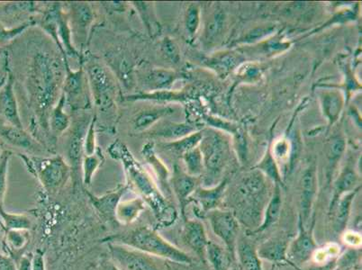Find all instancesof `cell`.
<instances>
[{
	"label": "cell",
	"mask_w": 362,
	"mask_h": 270,
	"mask_svg": "<svg viewBox=\"0 0 362 270\" xmlns=\"http://www.w3.org/2000/svg\"><path fill=\"white\" fill-rule=\"evenodd\" d=\"M47 46V42H39L29 48L25 74L29 104L45 130H49V115L60 100L69 66L67 60Z\"/></svg>",
	"instance_id": "6da1fadb"
},
{
	"label": "cell",
	"mask_w": 362,
	"mask_h": 270,
	"mask_svg": "<svg viewBox=\"0 0 362 270\" xmlns=\"http://www.w3.org/2000/svg\"><path fill=\"white\" fill-rule=\"evenodd\" d=\"M107 151L113 159L120 161L126 173L127 185L151 207L157 225L167 228L174 225L177 218L175 207L167 200L150 173L134 158L126 144L120 140L115 141Z\"/></svg>",
	"instance_id": "7a4b0ae2"
},
{
	"label": "cell",
	"mask_w": 362,
	"mask_h": 270,
	"mask_svg": "<svg viewBox=\"0 0 362 270\" xmlns=\"http://www.w3.org/2000/svg\"><path fill=\"white\" fill-rule=\"evenodd\" d=\"M118 240L119 245H126L134 250H140L161 259H167L174 264L192 266V257L183 250L171 245L156 229L148 226H140L136 229L117 236L110 237L104 242H113Z\"/></svg>",
	"instance_id": "3957f363"
},
{
	"label": "cell",
	"mask_w": 362,
	"mask_h": 270,
	"mask_svg": "<svg viewBox=\"0 0 362 270\" xmlns=\"http://www.w3.org/2000/svg\"><path fill=\"white\" fill-rule=\"evenodd\" d=\"M265 193V180L261 173L250 174L243 179L239 187L238 195L242 199L237 200V202L239 201L242 205L237 206L235 212L233 213L239 222L248 225L249 230H251L252 226L257 228L256 223L262 217Z\"/></svg>",
	"instance_id": "277c9868"
},
{
	"label": "cell",
	"mask_w": 362,
	"mask_h": 270,
	"mask_svg": "<svg viewBox=\"0 0 362 270\" xmlns=\"http://www.w3.org/2000/svg\"><path fill=\"white\" fill-rule=\"evenodd\" d=\"M25 166L36 177L48 193L54 194L68 182L72 174L71 166L62 156L48 158L26 156L18 153Z\"/></svg>",
	"instance_id": "5b68a950"
},
{
	"label": "cell",
	"mask_w": 362,
	"mask_h": 270,
	"mask_svg": "<svg viewBox=\"0 0 362 270\" xmlns=\"http://www.w3.org/2000/svg\"><path fill=\"white\" fill-rule=\"evenodd\" d=\"M91 94L92 104L98 110L107 112L117 105L118 86L116 76L98 61L88 62L84 69Z\"/></svg>",
	"instance_id": "8992f818"
},
{
	"label": "cell",
	"mask_w": 362,
	"mask_h": 270,
	"mask_svg": "<svg viewBox=\"0 0 362 270\" xmlns=\"http://www.w3.org/2000/svg\"><path fill=\"white\" fill-rule=\"evenodd\" d=\"M114 263L122 270H169L159 258L119 243L107 242Z\"/></svg>",
	"instance_id": "52a82bcc"
},
{
	"label": "cell",
	"mask_w": 362,
	"mask_h": 270,
	"mask_svg": "<svg viewBox=\"0 0 362 270\" xmlns=\"http://www.w3.org/2000/svg\"><path fill=\"white\" fill-rule=\"evenodd\" d=\"M66 105L71 110H88L92 105L90 86L83 67L72 71L70 66L66 67V76L62 87Z\"/></svg>",
	"instance_id": "ba28073f"
},
{
	"label": "cell",
	"mask_w": 362,
	"mask_h": 270,
	"mask_svg": "<svg viewBox=\"0 0 362 270\" xmlns=\"http://www.w3.org/2000/svg\"><path fill=\"white\" fill-rule=\"evenodd\" d=\"M210 225L215 235L225 243L233 262H236L240 222L231 211L216 209L209 213Z\"/></svg>",
	"instance_id": "9c48e42d"
},
{
	"label": "cell",
	"mask_w": 362,
	"mask_h": 270,
	"mask_svg": "<svg viewBox=\"0 0 362 270\" xmlns=\"http://www.w3.org/2000/svg\"><path fill=\"white\" fill-rule=\"evenodd\" d=\"M315 225V220L313 219L311 226L308 228L298 218V235L289 242L288 249V258L293 268L298 269L299 265L310 262L319 249L314 237Z\"/></svg>",
	"instance_id": "30bf717a"
},
{
	"label": "cell",
	"mask_w": 362,
	"mask_h": 270,
	"mask_svg": "<svg viewBox=\"0 0 362 270\" xmlns=\"http://www.w3.org/2000/svg\"><path fill=\"white\" fill-rule=\"evenodd\" d=\"M69 24L72 35V40L78 51L81 49V54L84 46L87 44L88 33H90L92 24L95 19L93 8L88 3H71L69 5ZM80 52V51H78Z\"/></svg>",
	"instance_id": "8fae6325"
},
{
	"label": "cell",
	"mask_w": 362,
	"mask_h": 270,
	"mask_svg": "<svg viewBox=\"0 0 362 270\" xmlns=\"http://www.w3.org/2000/svg\"><path fill=\"white\" fill-rule=\"evenodd\" d=\"M0 140L16 149L36 154L44 153L45 147L25 128L13 127L0 122Z\"/></svg>",
	"instance_id": "7c38bea8"
},
{
	"label": "cell",
	"mask_w": 362,
	"mask_h": 270,
	"mask_svg": "<svg viewBox=\"0 0 362 270\" xmlns=\"http://www.w3.org/2000/svg\"><path fill=\"white\" fill-rule=\"evenodd\" d=\"M14 87L15 77L9 71L4 86L0 88V117L3 118V121L0 122L13 127L24 128L19 114Z\"/></svg>",
	"instance_id": "4fadbf2b"
},
{
	"label": "cell",
	"mask_w": 362,
	"mask_h": 270,
	"mask_svg": "<svg viewBox=\"0 0 362 270\" xmlns=\"http://www.w3.org/2000/svg\"><path fill=\"white\" fill-rule=\"evenodd\" d=\"M317 191V169L310 165L303 173L300 180V213L299 218L305 226L311 218L313 205H314Z\"/></svg>",
	"instance_id": "5bb4252c"
},
{
	"label": "cell",
	"mask_w": 362,
	"mask_h": 270,
	"mask_svg": "<svg viewBox=\"0 0 362 270\" xmlns=\"http://www.w3.org/2000/svg\"><path fill=\"white\" fill-rule=\"evenodd\" d=\"M170 186L173 187L174 194L179 201L180 213L184 221L187 220L185 215V209L189 203L190 197L195 192L197 187V177L189 175L179 165L174 166L173 175L170 179Z\"/></svg>",
	"instance_id": "9a60e30c"
},
{
	"label": "cell",
	"mask_w": 362,
	"mask_h": 270,
	"mask_svg": "<svg viewBox=\"0 0 362 270\" xmlns=\"http://www.w3.org/2000/svg\"><path fill=\"white\" fill-rule=\"evenodd\" d=\"M128 189H129V187L127 184H124V185H119L116 189L112 190L101 196L94 195V194L88 192V190L86 191V194L90 199L92 206L100 213L102 218L112 223L115 221L117 222L116 211L118 204L121 202L122 196L127 193Z\"/></svg>",
	"instance_id": "2e32d148"
},
{
	"label": "cell",
	"mask_w": 362,
	"mask_h": 270,
	"mask_svg": "<svg viewBox=\"0 0 362 270\" xmlns=\"http://www.w3.org/2000/svg\"><path fill=\"white\" fill-rule=\"evenodd\" d=\"M88 124L85 121L78 122L68 135L65 148L66 159L69 165L71 166V171L75 172L81 167L85 135L87 133Z\"/></svg>",
	"instance_id": "e0dca14e"
},
{
	"label": "cell",
	"mask_w": 362,
	"mask_h": 270,
	"mask_svg": "<svg viewBox=\"0 0 362 270\" xmlns=\"http://www.w3.org/2000/svg\"><path fill=\"white\" fill-rule=\"evenodd\" d=\"M183 240L189 248L199 257L203 264L206 265V248L209 240L205 225L199 220H186L183 230Z\"/></svg>",
	"instance_id": "ac0fdd59"
},
{
	"label": "cell",
	"mask_w": 362,
	"mask_h": 270,
	"mask_svg": "<svg viewBox=\"0 0 362 270\" xmlns=\"http://www.w3.org/2000/svg\"><path fill=\"white\" fill-rule=\"evenodd\" d=\"M227 187V180H223L218 185L213 187H197L195 192L190 197L189 203L192 201L196 202L197 210L200 213V218L205 216L211 211L218 209L221 204L223 195H225Z\"/></svg>",
	"instance_id": "d6986e66"
},
{
	"label": "cell",
	"mask_w": 362,
	"mask_h": 270,
	"mask_svg": "<svg viewBox=\"0 0 362 270\" xmlns=\"http://www.w3.org/2000/svg\"><path fill=\"white\" fill-rule=\"evenodd\" d=\"M289 239L285 235H276L257 247L259 259L276 264L292 266L288 258Z\"/></svg>",
	"instance_id": "ffe728a7"
},
{
	"label": "cell",
	"mask_w": 362,
	"mask_h": 270,
	"mask_svg": "<svg viewBox=\"0 0 362 270\" xmlns=\"http://www.w3.org/2000/svg\"><path fill=\"white\" fill-rule=\"evenodd\" d=\"M202 153L204 165L213 177L221 172L226 160V148L221 138L214 136L204 144Z\"/></svg>",
	"instance_id": "44dd1931"
},
{
	"label": "cell",
	"mask_w": 362,
	"mask_h": 270,
	"mask_svg": "<svg viewBox=\"0 0 362 270\" xmlns=\"http://www.w3.org/2000/svg\"><path fill=\"white\" fill-rule=\"evenodd\" d=\"M174 113V110L170 105H153L143 108L134 115L132 119V129L136 134H143L151 129L158 122L163 118L169 117Z\"/></svg>",
	"instance_id": "7402d4cb"
},
{
	"label": "cell",
	"mask_w": 362,
	"mask_h": 270,
	"mask_svg": "<svg viewBox=\"0 0 362 270\" xmlns=\"http://www.w3.org/2000/svg\"><path fill=\"white\" fill-rule=\"evenodd\" d=\"M179 78L177 72L167 69H151L140 77V84L144 88L141 92L170 90L174 82Z\"/></svg>",
	"instance_id": "603a6c76"
},
{
	"label": "cell",
	"mask_w": 362,
	"mask_h": 270,
	"mask_svg": "<svg viewBox=\"0 0 362 270\" xmlns=\"http://www.w3.org/2000/svg\"><path fill=\"white\" fill-rule=\"evenodd\" d=\"M282 210V194L281 187L275 185L274 191H273L272 196L269 199L268 204L265 207L264 212H263L262 220L259 225L257 228L246 230V236L251 237L255 235H261L265 230H269L273 225L279 222L281 216Z\"/></svg>",
	"instance_id": "cb8c5ba5"
},
{
	"label": "cell",
	"mask_w": 362,
	"mask_h": 270,
	"mask_svg": "<svg viewBox=\"0 0 362 270\" xmlns=\"http://www.w3.org/2000/svg\"><path fill=\"white\" fill-rule=\"evenodd\" d=\"M197 131L195 125L183 123H171V122H164V123L157 125L153 129H150L144 133L143 136L151 138H160L166 141H177L192 134Z\"/></svg>",
	"instance_id": "d4e9b609"
},
{
	"label": "cell",
	"mask_w": 362,
	"mask_h": 270,
	"mask_svg": "<svg viewBox=\"0 0 362 270\" xmlns=\"http://www.w3.org/2000/svg\"><path fill=\"white\" fill-rule=\"evenodd\" d=\"M141 155L146 163L149 164L153 172L156 173L158 181H159L161 189L167 191L170 194V186L169 183L170 172L163 161L157 156L156 147H154L153 141H148L141 151Z\"/></svg>",
	"instance_id": "484cf974"
},
{
	"label": "cell",
	"mask_w": 362,
	"mask_h": 270,
	"mask_svg": "<svg viewBox=\"0 0 362 270\" xmlns=\"http://www.w3.org/2000/svg\"><path fill=\"white\" fill-rule=\"evenodd\" d=\"M236 260H238L239 266L243 270H263L262 259L257 252V246L249 239L238 240Z\"/></svg>",
	"instance_id": "4316f807"
},
{
	"label": "cell",
	"mask_w": 362,
	"mask_h": 270,
	"mask_svg": "<svg viewBox=\"0 0 362 270\" xmlns=\"http://www.w3.org/2000/svg\"><path fill=\"white\" fill-rule=\"evenodd\" d=\"M358 190H360V187L342 196L331 213L332 226L337 233H344L346 229L351 216L352 202H354Z\"/></svg>",
	"instance_id": "83f0119b"
},
{
	"label": "cell",
	"mask_w": 362,
	"mask_h": 270,
	"mask_svg": "<svg viewBox=\"0 0 362 270\" xmlns=\"http://www.w3.org/2000/svg\"><path fill=\"white\" fill-rule=\"evenodd\" d=\"M65 107L66 100L64 95L62 93L60 100L52 108L48 120L49 130L56 137L61 136L71 127V118L66 113Z\"/></svg>",
	"instance_id": "f1b7e54d"
},
{
	"label": "cell",
	"mask_w": 362,
	"mask_h": 270,
	"mask_svg": "<svg viewBox=\"0 0 362 270\" xmlns=\"http://www.w3.org/2000/svg\"><path fill=\"white\" fill-rule=\"evenodd\" d=\"M358 180V177L356 172L354 170L350 169V168H346V169L342 171L340 177H338L337 183H335L334 196H332L330 206H329V216H331L339 199L342 196L360 187H356Z\"/></svg>",
	"instance_id": "f546056e"
},
{
	"label": "cell",
	"mask_w": 362,
	"mask_h": 270,
	"mask_svg": "<svg viewBox=\"0 0 362 270\" xmlns=\"http://www.w3.org/2000/svg\"><path fill=\"white\" fill-rule=\"evenodd\" d=\"M146 204L141 197L127 201H121L116 211V220L122 225H130L134 223L141 212L146 209Z\"/></svg>",
	"instance_id": "4dcf8cb0"
},
{
	"label": "cell",
	"mask_w": 362,
	"mask_h": 270,
	"mask_svg": "<svg viewBox=\"0 0 362 270\" xmlns=\"http://www.w3.org/2000/svg\"><path fill=\"white\" fill-rule=\"evenodd\" d=\"M111 71H113L115 76L119 78L124 84L130 87L134 83L133 65L126 54H107Z\"/></svg>",
	"instance_id": "1f68e13d"
},
{
	"label": "cell",
	"mask_w": 362,
	"mask_h": 270,
	"mask_svg": "<svg viewBox=\"0 0 362 270\" xmlns=\"http://www.w3.org/2000/svg\"><path fill=\"white\" fill-rule=\"evenodd\" d=\"M206 259L213 270H230L232 263L235 262L226 247L217 245L212 240H209L207 245Z\"/></svg>",
	"instance_id": "d6a6232c"
},
{
	"label": "cell",
	"mask_w": 362,
	"mask_h": 270,
	"mask_svg": "<svg viewBox=\"0 0 362 270\" xmlns=\"http://www.w3.org/2000/svg\"><path fill=\"white\" fill-rule=\"evenodd\" d=\"M58 36L60 40L62 49L66 55L71 57L81 58V52L76 49L74 40H72L71 30L70 24H69V18L67 12H64V9H61L58 18Z\"/></svg>",
	"instance_id": "836d02e7"
},
{
	"label": "cell",
	"mask_w": 362,
	"mask_h": 270,
	"mask_svg": "<svg viewBox=\"0 0 362 270\" xmlns=\"http://www.w3.org/2000/svg\"><path fill=\"white\" fill-rule=\"evenodd\" d=\"M321 104L322 112L329 123L332 124L340 117L344 107V98L338 91H329L322 95Z\"/></svg>",
	"instance_id": "e575fe53"
},
{
	"label": "cell",
	"mask_w": 362,
	"mask_h": 270,
	"mask_svg": "<svg viewBox=\"0 0 362 270\" xmlns=\"http://www.w3.org/2000/svg\"><path fill=\"white\" fill-rule=\"evenodd\" d=\"M105 160V155L102 153L101 148H97L96 151L91 155H83L81 161L82 170V180L85 187L91 185L92 180L95 173L97 172L98 168L103 165Z\"/></svg>",
	"instance_id": "d590c367"
},
{
	"label": "cell",
	"mask_w": 362,
	"mask_h": 270,
	"mask_svg": "<svg viewBox=\"0 0 362 270\" xmlns=\"http://www.w3.org/2000/svg\"><path fill=\"white\" fill-rule=\"evenodd\" d=\"M124 100L127 101L153 102L183 101L185 100V95L170 90L139 92V93L126 95V97H124Z\"/></svg>",
	"instance_id": "8d00e7d4"
},
{
	"label": "cell",
	"mask_w": 362,
	"mask_h": 270,
	"mask_svg": "<svg viewBox=\"0 0 362 270\" xmlns=\"http://www.w3.org/2000/svg\"><path fill=\"white\" fill-rule=\"evenodd\" d=\"M132 5L136 8L138 14H139L144 26H146L148 34L153 36L156 34L158 30V23L156 15L153 11V5L148 2L134 1L132 2Z\"/></svg>",
	"instance_id": "74e56055"
},
{
	"label": "cell",
	"mask_w": 362,
	"mask_h": 270,
	"mask_svg": "<svg viewBox=\"0 0 362 270\" xmlns=\"http://www.w3.org/2000/svg\"><path fill=\"white\" fill-rule=\"evenodd\" d=\"M0 217L4 222L6 232L12 230H29L31 229L32 222L28 216L6 212L3 206H0Z\"/></svg>",
	"instance_id": "f35d334b"
},
{
	"label": "cell",
	"mask_w": 362,
	"mask_h": 270,
	"mask_svg": "<svg viewBox=\"0 0 362 270\" xmlns=\"http://www.w3.org/2000/svg\"><path fill=\"white\" fill-rule=\"evenodd\" d=\"M202 140V134L200 133H194L187 135V136L182 138L177 141H170L163 144V147L167 150L173 151L180 155H184L187 151H192L196 148L199 141Z\"/></svg>",
	"instance_id": "ab89813d"
},
{
	"label": "cell",
	"mask_w": 362,
	"mask_h": 270,
	"mask_svg": "<svg viewBox=\"0 0 362 270\" xmlns=\"http://www.w3.org/2000/svg\"><path fill=\"white\" fill-rule=\"evenodd\" d=\"M184 163L186 165V172L192 177L202 175L204 169V160L202 151L199 148H194L182 155Z\"/></svg>",
	"instance_id": "60d3db41"
},
{
	"label": "cell",
	"mask_w": 362,
	"mask_h": 270,
	"mask_svg": "<svg viewBox=\"0 0 362 270\" xmlns=\"http://www.w3.org/2000/svg\"><path fill=\"white\" fill-rule=\"evenodd\" d=\"M259 170L262 171L269 179H271L275 185L282 186V179L281 172L276 163L274 157L268 151L264 158H263L259 165L256 167Z\"/></svg>",
	"instance_id": "b9f144b4"
},
{
	"label": "cell",
	"mask_w": 362,
	"mask_h": 270,
	"mask_svg": "<svg viewBox=\"0 0 362 270\" xmlns=\"http://www.w3.org/2000/svg\"><path fill=\"white\" fill-rule=\"evenodd\" d=\"M160 51L164 60L173 65L180 61V50L177 42L170 37H164L160 42Z\"/></svg>",
	"instance_id": "7bdbcfd3"
},
{
	"label": "cell",
	"mask_w": 362,
	"mask_h": 270,
	"mask_svg": "<svg viewBox=\"0 0 362 270\" xmlns=\"http://www.w3.org/2000/svg\"><path fill=\"white\" fill-rule=\"evenodd\" d=\"M6 242L12 252H21L29 242L28 230H8L6 232Z\"/></svg>",
	"instance_id": "ee69618b"
},
{
	"label": "cell",
	"mask_w": 362,
	"mask_h": 270,
	"mask_svg": "<svg viewBox=\"0 0 362 270\" xmlns=\"http://www.w3.org/2000/svg\"><path fill=\"white\" fill-rule=\"evenodd\" d=\"M12 155L13 153L8 150L3 151L0 155V206H3L8 189V164Z\"/></svg>",
	"instance_id": "f6af8a7d"
},
{
	"label": "cell",
	"mask_w": 362,
	"mask_h": 270,
	"mask_svg": "<svg viewBox=\"0 0 362 270\" xmlns=\"http://www.w3.org/2000/svg\"><path fill=\"white\" fill-rule=\"evenodd\" d=\"M97 115H95L91 118L90 124H88L87 133L85 135L83 155H91L97 150L96 143V125H97Z\"/></svg>",
	"instance_id": "bcb514c9"
},
{
	"label": "cell",
	"mask_w": 362,
	"mask_h": 270,
	"mask_svg": "<svg viewBox=\"0 0 362 270\" xmlns=\"http://www.w3.org/2000/svg\"><path fill=\"white\" fill-rule=\"evenodd\" d=\"M200 24V8L195 4L190 5L187 8L185 16L187 32L190 36H194L199 30Z\"/></svg>",
	"instance_id": "7dc6e473"
},
{
	"label": "cell",
	"mask_w": 362,
	"mask_h": 270,
	"mask_svg": "<svg viewBox=\"0 0 362 270\" xmlns=\"http://www.w3.org/2000/svg\"><path fill=\"white\" fill-rule=\"evenodd\" d=\"M345 150V141L344 138L335 137L330 141L328 147L329 164H330V170L334 169L335 164L340 160L342 153Z\"/></svg>",
	"instance_id": "c3c4849f"
},
{
	"label": "cell",
	"mask_w": 362,
	"mask_h": 270,
	"mask_svg": "<svg viewBox=\"0 0 362 270\" xmlns=\"http://www.w3.org/2000/svg\"><path fill=\"white\" fill-rule=\"evenodd\" d=\"M34 24V21H26L23 23L22 25L11 29H6L4 25L0 24V45L6 44V42L11 41L12 39L21 35L23 32Z\"/></svg>",
	"instance_id": "681fc988"
},
{
	"label": "cell",
	"mask_w": 362,
	"mask_h": 270,
	"mask_svg": "<svg viewBox=\"0 0 362 270\" xmlns=\"http://www.w3.org/2000/svg\"><path fill=\"white\" fill-rule=\"evenodd\" d=\"M223 22H225V18H223V15L221 13H218V14H216L214 16L212 20L207 25L206 31L207 40L213 41L214 39L217 38V36L221 34Z\"/></svg>",
	"instance_id": "f907efd6"
},
{
	"label": "cell",
	"mask_w": 362,
	"mask_h": 270,
	"mask_svg": "<svg viewBox=\"0 0 362 270\" xmlns=\"http://www.w3.org/2000/svg\"><path fill=\"white\" fill-rule=\"evenodd\" d=\"M272 30V28H256L255 29V30L252 31L251 33H249V34L245 36V42H253L257 40H259V39L262 38L263 36H265L266 35L268 34H271Z\"/></svg>",
	"instance_id": "816d5d0a"
},
{
	"label": "cell",
	"mask_w": 362,
	"mask_h": 270,
	"mask_svg": "<svg viewBox=\"0 0 362 270\" xmlns=\"http://www.w3.org/2000/svg\"><path fill=\"white\" fill-rule=\"evenodd\" d=\"M344 240L345 243H347L352 248L357 249L358 247L361 245V235L360 233L354 232V230H347V232H345Z\"/></svg>",
	"instance_id": "f5cc1de1"
},
{
	"label": "cell",
	"mask_w": 362,
	"mask_h": 270,
	"mask_svg": "<svg viewBox=\"0 0 362 270\" xmlns=\"http://www.w3.org/2000/svg\"><path fill=\"white\" fill-rule=\"evenodd\" d=\"M217 61V70L225 72L228 69H232L235 65V58L233 55H226L225 57L218 59Z\"/></svg>",
	"instance_id": "db71d44e"
},
{
	"label": "cell",
	"mask_w": 362,
	"mask_h": 270,
	"mask_svg": "<svg viewBox=\"0 0 362 270\" xmlns=\"http://www.w3.org/2000/svg\"><path fill=\"white\" fill-rule=\"evenodd\" d=\"M0 270H18V266L11 257L0 254Z\"/></svg>",
	"instance_id": "11a10c76"
},
{
	"label": "cell",
	"mask_w": 362,
	"mask_h": 270,
	"mask_svg": "<svg viewBox=\"0 0 362 270\" xmlns=\"http://www.w3.org/2000/svg\"><path fill=\"white\" fill-rule=\"evenodd\" d=\"M33 256L32 254H23L18 262V270H32L33 269Z\"/></svg>",
	"instance_id": "9f6ffc18"
},
{
	"label": "cell",
	"mask_w": 362,
	"mask_h": 270,
	"mask_svg": "<svg viewBox=\"0 0 362 270\" xmlns=\"http://www.w3.org/2000/svg\"><path fill=\"white\" fill-rule=\"evenodd\" d=\"M32 270H45V257L41 252H36L33 256Z\"/></svg>",
	"instance_id": "6f0895ef"
},
{
	"label": "cell",
	"mask_w": 362,
	"mask_h": 270,
	"mask_svg": "<svg viewBox=\"0 0 362 270\" xmlns=\"http://www.w3.org/2000/svg\"><path fill=\"white\" fill-rule=\"evenodd\" d=\"M288 147V143H286L285 141H279L275 147L274 155L273 157L284 158L286 154H287Z\"/></svg>",
	"instance_id": "680465c9"
},
{
	"label": "cell",
	"mask_w": 362,
	"mask_h": 270,
	"mask_svg": "<svg viewBox=\"0 0 362 270\" xmlns=\"http://www.w3.org/2000/svg\"><path fill=\"white\" fill-rule=\"evenodd\" d=\"M8 66L4 69V70L0 71V88L4 86L6 78H8Z\"/></svg>",
	"instance_id": "91938a15"
},
{
	"label": "cell",
	"mask_w": 362,
	"mask_h": 270,
	"mask_svg": "<svg viewBox=\"0 0 362 270\" xmlns=\"http://www.w3.org/2000/svg\"><path fill=\"white\" fill-rule=\"evenodd\" d=\"M8 57V52H6L4 49H0V64H1V62H4Z\"/></svg>",
	"instance_id": "94428289"
},
{
	"label": "cell",
	"mask_w": 362,
	"mask_h": 270,
	"mask_svg": "<svg viewBox=\"0 0 362 270\" xmlns=\"http://www.w3.org/2000/svg\"><path fill=\"white\" fill-rule=\"evenodd\" d=\"M352 269H350V268H340V266H337V269H335L334 270H351Z\"/></svg>",
	"instance_id": "6125c7cd"
},
{
	"label": "cell",
	"mask_w": 362,
	"mask_h": 270,
	"mask_svg": "<svg viewBox=\"0 0 362 270\" xmlns=\"http://www.w3.org/2000/svg\"><path fill=\"white\" fill-rule=\"evenodd\" d=\"M236 270H243V269H241V266H240L238 265V266H237Z\"/></svg>",
	"instance_id": "be15d7a7"
},
{
	"label": "cell",
	"mask_w": 362,
	"mask_h": 270,
	"mask_svg": "<svg viewBox=\"0 0 362 270\" xmlns=\"http://www.w3.org/2000/svg\"><path fill=\"white\" fill-rule=\"evenodd\" d=\"M0 155H1V153H0Z\"/></svg>",
	"instance_id": "e7e4bbea"
}]
</instances>
